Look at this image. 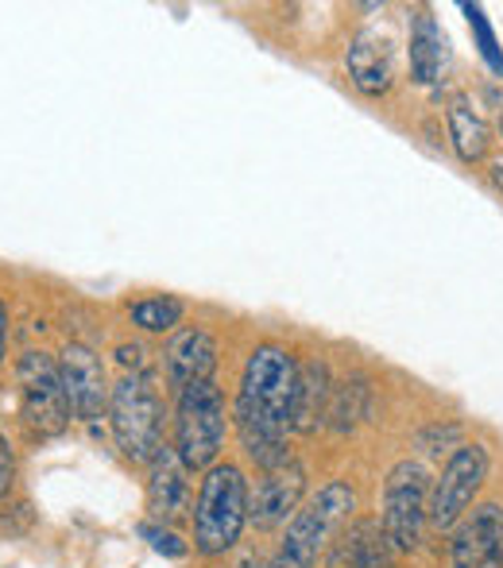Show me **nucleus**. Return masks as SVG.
<instances>
[{
	"label": "nucleus",
	"instance_id": "obj_26",
	"mask_svg": "<svg viewBox=\"0 0 503 568\" xmlns=\"http://www.w3.org/2000/svg\"><path fill=\"white\" fill-rule=\"evenodd\" d=\"M492 182H496V186L503 190V163H496V166H492Z\"/></svg>",
	"mask_w": 503,
	"mask_h": 568
},
{
	"label": "nucleus",
	"instance_id": "obj_3",
	"mask_svg": "<svg viewBox=\"0 0 503 568\" xmlns=\"http://www.w3.org/2000/svg\"><path fill=\"white\" fill-rule=\"evenodd\" d=\"M356 491L345 479H330L299 515L286 526V538L268 568H314L318 557L330 549V541L341 534V526L353 518Z\"/></svg>",
	"mask_w": 503,
	"mask_h": 568
},
{
	"label": "nucleus",
	"instance_id": "obj_20",
	"mask_svg": "<svg viewBox=\"0 0 503 568\" xmlns=\"http://www.w3.org/2000/svg\"><path fill=\"white\" fill-rule=\"evenodd\" d=\"M465 16H469V23H473V31H476V43H481L484 62H489L496 74H503V54H500V43H496V31H492V23L484 20V12L476 4H465Z\"/></svg>",
	"mask_w": 503,
	"mask_h": 568
},
{
	"label": "nucleus",
	"instance_id": "obj_12",
	"mask_svg": "<svg viewBox=\"0 0 503 568\" xmlns=\"http://www.w3.org/2000/svg\"><path fill=\"white\" fill-rule=\"evenodd\" d=\"M190 468L179 460L174 445H163L151 460L148 471V515L155 518L159 526L179 523L190 510Z\"/></svg>",
	"mask_w": 503,
	"mask_h": 568
},
{
	"label": "nucleus",
	"instance_id": "obj_9",
	"mask_svg": "<svg viewBox=\"0 0 503 568\" xmlns=\"http://www.w3.org/2000/svg\"><path fill=\"white\" fill-rule=\"evenodd\" d=\"M59 375H62V390H67L70 414L82 422H93L109 410V398H113V387L105 379V364L93 348L70 341L67 348L59 352Z\"/></svg>",
	"mask_w": 503,
	"mask_h": 568
},
{
	"label": "nucleus",
	"instance_id": "obj_8",
	"mask_svg": "<svg viewBox=\"0 0 503 568\" xmlns=\"http://www.w3.org/2000/svg\"><path fill=\"white\" fill-rule=\"evenodd\" d=\"M16 379H20V398H23V418L36 434L54 437L70 426V403L62 390L59 359L47 352H23L16 364Z\"/></svg>",
	"mask_w": 503,
	"mask_h": 568
},
{
	"label": "nucleus",
	"instance_id": "obj_10",
	"mask_svg": "<svg viewBox=\"0 0 503 568\" xmlns=\"http://www.w3.org/2000/svg\"><path fill=\"white\" fill-rule=\"evenodd\" d=\"M453 568H503V507L481 503L453 526Z\"/></svg>",
	"mask_w": 503,
	"mask_h": 568
},
{
	"label": "nucleus",
	"instance_id": "obj_16",
	"mask_svg": "<svg viewBox=\"0 0 503 568\" xmlns=\"http://www.w3.org/2000/svg\"><path fill=\"white\" fill-rule=\"evenodd\" d=\"M442 62H445V36L437 28V20L419 8L411 23V78L419 85H437L442 82Z\"/></svg>",
	"mask_w": 503,
	"mask_h": 568
},
{
	"label": "nucleus",
	"instance_id": "obj_6",
	"mask_svg": "<svg viewBox=\"0 0 503 568\" xmlns=\"http://www.w3.org/2000/svg\"><path fill=\"white\" fill-rule=\"evenodd\" d=\"M430 471L419 460H399L383 479V538L399 549L411 554L422 546L430 526Z\"/></svg>",
	"mask_w": 503,
	"mask_h": 568
},
{
	"label": "nucleus",
	"instance_id": "obj_13",
	"mask_svg": "<svg viewBox=\"0 0 503 568\" xmlns=\"http://www.w3.org/2000/svg\"><path fill=\"white\" fill-rule=\"evenodd\" d=\"M213 367H218V341L205 329L190 325V329L174 333L163 348V372H167V387L179 395L190 383L213 379Z\"/></svg>",
	"mask_w": 503,
	"mask_h": 568
},
{
	"label": "nucleus",
	"instance_id": "obj_21",
	"mask_svg": "<svg viewBox=\"0 0 503 568\" xmlns=\"http://www.w3.org/2000/svg\"><path fill=\"white\" fill-rule=\"evenodd\" d=\"M140 534L151 541V549H155V554H163V557H187V541H182L174 530H167V526L143 523V526H140Z\"/></svg>",
	"mask_w": 503,
	"mask_h": 568
},
{
	"label": "nucleus",
	"instance_id": "obj_22",
	"mask_svg": "<svg viewBox=\"0 0 503 568\" xmlns=\"http://www.w3.org/2000/svg\"><path fill=\"white\" fill-rule=\"evenodd\" d=\"M12 479H16V456L8 449L4 437H0V499L12 491Z\"/></svg>",
	"mask_w": 503,
	"mask_h": 568
},
{
	"label": "nucleus",
	"instance_id": "obj_11",
	"mask_svg": "<svg viewBox=\"0 0 503 568\" xmlns=\"http://www.w3.org/2000/svg\"><path fill=\"white\" fill-rule=\"evenodd\" d=\"M306 495V468L286 464V468L263 471L255 479V491H249V523L255 530H275L286 518L299 515V503Z\"/></svg>",
	"mask_w": 503,
	"mask_h": 568
},
{
	"label": "nucleus",
	"instance_id": "obj_17",
	"mask_svg": "<svg viewBox=\"0 0 503 568\" xmlns=\"http://www.w3.org/2000/svg\"><path fill=\"white\" fill-rule=\"evenodd\" d=\"M445 128H450V143L461 163H481V159L489 155L492 132L465 98L450 101V109H445Z\"/></svg>",
	"mask_w": 503,
	"mask_h": 568
},
{
	"label": "nucleus",
	"instance_id": "obj_19",
	"mask_svg": "<svg viewBox=\"0 0 503 568\" xmlns=\"http://www.w3.org/2000/svg\"><path fill=\"white\" fill-rule=\"evenodd\" d=\"M132 325H140L143 333H171L174 325L182 322V314H187V306H182L179 298H143V302H135L132 310Z\"/></svg>",
	"mask_w": 503,
	"mask_h": 568
},
{
	"label": "nucleus",
	"instance_id": "obj_24",
	"mask_svg": "<svg viewBox=\"0 0 503 568\" xmlns=\"http://www.w3.org/2000/svg\"><path fill=\"white\" fill-rule=\"evenodd\" d=\"M4 337H8V310L0 302V359H4Z\"/></svg>",
	"mask_w": 503,
	"mask_h": 568
},
{
	"label": "nucleus",
	"instance_id": "obj_4",
	"mask_svg": "<svg viewBox=\"0 0 503 568\" xmlns=\"http://www.w3.org/2000/svg\"><path fill=\"white\" fill-rule=\"evenodd\" d=\"M229 410L218 379L190 383L174 403V453L190 471H210L225 449Z\"/></svg>",
	"mask_w": 503,
	"mask_h": 568
},
{
	"label": "nucleus",
	"instance_id": "obj_1",
	"mask_svg": "<svg viewBox=\"0 0 503 568\" xmlns=\"http://www.w3.org/2000/svg\"><path fill=\"white\" fill-rule=\"evenodd\" d=\"M294 390H299V359L283 344H260L249 356L237 387L233 422L241 434L244 453L263 471H275L291 464V414Z\"/></svg>",
	"mask_w": 503,
	"mask_h": 568
},
{
	"label": "nucleus",
	"instance_id": "obj_18",
	"mask_svg": "<svg viewBox=\"0 0 503 568\" xmlns=\"http://www.w3.org/2000/svg\"><path fill=\"white\" fill-rule=\"evenodd\" d=\"M369 414H372V387H369L364 375H353V379H345V383L333 387L330 418H325V426H330L333 434H353Z\"/></svg>",
	"mask_w": 503,
	"mask_h": 568
},
{
	"label": "nucleus",
	"instance_id": "obj_5",
	"mask_svg": "<svg viewBox=\"0 0 503 568\" xmlns=\"http://www.w3.org/2000/svg\"><path fill=\"white\" fill-rule=\"evenodd\" d=\"M113 442L132 464H151L163 449V403H159L155 375L128 372L109 398Z\"/></svg>",
	"mask_w": 503,
	"mask_h": 568
},
{
	"label": "nucleus",
	"instance_id": "obj_2",
	"mask_svg": "<svg viewBox=\"0 0 503 568\" xmlns=\"http://www.w3.org/2000/svg\"><path fill=\"white\" fill-rule=\"evenodd\" d=\"M249 526V479L237 464H213L194 499V549L202 557H225Z\"/></svg>",
	"mask_w": 503,
	"mask_h": 568
},
{
	"label": "nucleus",
	"instance_id": "obj_15",
	"mask_svg": "<svg viewBox=\"0 0 503 568\" xmlns=\"http://www.w3.org/2000/svg\"><path fill=\"white\" fill-rule=\"evenodd\" d=\"M330 398H333V379L325 359H306L299 364V390H294V414L291 429L294 434H318L330 418Z\"/></svg>",
	"mask_w": 503,
	"mask_h": 568
},
{
	"label": "nucleus",
	"instance_id": "obj_27",
	"mask_svg": "<svg viewBox=\"0 0 503 568\" xmlns=\"http://www.w3.org/2000/svg\"><path fill=\"white\" fill-rule=\"evenodd\" d=\"M500 132H503V116H500Z\"/></svg>",
	"mask_w": 503,
	"mask_h": 568
},
{
	"label": "nucleus",
	"instance_id": "obj_7",
	"mask_svg": "<svg viewBox=\"0 0 503 568\" xmlns=\"http://www.w3.org/2000/svg\"><path fill=\"white\" fill-rule=\"evenodd\" d=\"M489 479V453L484 445H457L445 460L442 476L430 487V526L434 530H453L469 515L473 499L481 495Z\"/></svg>",
	"mask_w": 503,
	"mask_h": 568
},
{
	"label": "nucleus",
	"instance_id": "obj_14",
	"mask_svg": "<svg viewBox=\"0 0 503 568\" xmlns=\"http://www.w3.org/2000/svg\"><path fill=\"white\" fill-rule=\"evenodd\" d=\"M345 67L349 82L364 98H383L395 85V51H391L388 36H380V31H356L345 51Z\"/></svg>",
	"mask_w": 503,
	"mask_h": 568
},
{
	"label": "nucleus",
	"instance_id": "obj_25",
	"mask_svg": "<svg viewBox=\"0 0 503 568\" xmlns=\"http://www.w3.org/2000/svg\"><path fill=\"white\" fill-rule=\"evenodd\" d=\"M229 568H260V565H255V557H252V554H241Z\"/></svg>",
	"mask_w": 503,
	"mask_h": 568
},
{
	"label": "nucleus",
	"instance_id": "obj_23",
	"mask_svg": "<svg viewBox=\"0 0 503 568\" xmlns=\"http://www.w3.org/2000/svg\"><path fill=\"white\" fill-rule=\"evenodd\" d=\"M140 356H143L140 344H121V348H117V359H121L124 367L132 364V372H140Z\"/></svg>",
	"mask_w": 503,
	"mask_h": 568
}]
</instances>
